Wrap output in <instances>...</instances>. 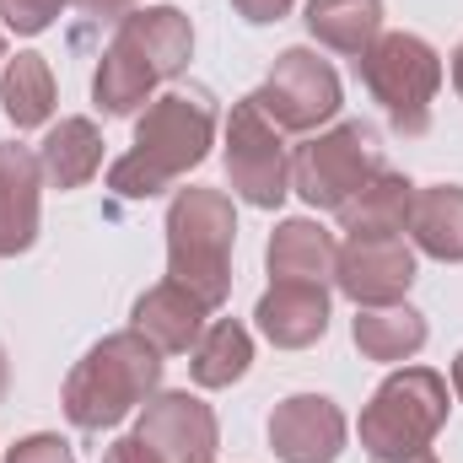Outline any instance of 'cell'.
<instances>
[{
	"label": "cell",
	"mask_w": 463,
	"mask_h": 463,
	"mask_svg": "<svg viewBox=\"0 0 463 463\" xmlns=\"http://www.w3.org/2000/svg\"><path fill=\"white\" fill-rule=\"evenodd\" d=\"M156 383H162V350L135 329L109 335L65 377V415L81 431H109L118 420H129L135 410H146Z\"/></svg>",
	"instance_id": "7a4b0ae2"
},
{
	"label": "cell",
	"mask_w": 463,
	"mask_h": 463,
	"mask_svg": "<svg viewBox=\"0 0 463 463\" xmlns=\"http://www.w3.org/2000/svg\"><path fill=\"white\" fill-rule=\"evenodd\" d=\"M442 426H448V377H437L431 366H404L361 410V448L372 458H410L426 453Z\"/></svg>",
	"instance_id": "277c9868"
},
{
	"label": "cell",
	"mask_w": 463,
	"mask_h": 463,
	"mask_svg": "<svg viewBox=\"0 0 463 463\" xmlns=\"http://www.w3.org/2000/svg\"><path fill=\"white\" fill-rule=\"evenodd\" d=\"M453 87H458V98H463V43H458V54H453Z\"/></svg>",
	"instance_id": "4dcf8cb0"
},
{
	"label": "cell",
	"mask_w": 463,
	"mask_h": 463,
	"mask_svg": "<svg viewBox=\"0 0 463 463\" xmlns=\"http://www.w3.org/2000/svg\"><path fill=\"white\" fill-rule=\"evenodd\" d=\"M0 65H5V38H0Z\"/></svg>",
	"instance_id": "836d02e7"
},
{
	"label": "cell",
	"mask_w": 463,
	"mask_h": 463,
	"mask_svg": "<svg viewBox=\"0 0 463 463\" xmlns=\"http://www.w3.org/2000/svg\"><path fill=\"white\" fill-rule=\"evenodd\" d=\"M103 463H162V458H156V453H151L140 437H118L114 448L103 453Z\"/></svg>",
	"instance_id": "83f0119b"
},
{
	"label": "cell",
	"mask_w": 463,
	"mask_h": 463,
	"mask_svg": "<svg viewBox=\"0 0 463 463\" xmlns=\"http://www.w3.org/2000/svg\"><path fill=\"white\" fill-rule=\"evenodd\" d=\"M5 383H11V366H5V345H0V399H5Z\"/></svg>",
	"instance_id": "d6a6232c"
},
{
	"label": "cell",
	"mask_w": 463,
	"mask_h": 463,
	"mask_svg": "<svg viewBox=\"0 0 463 463\" xmlns=\"http://www.w3.org/2000/svg\"><path fill=\"white\" fill-rule=\"evenodd\" d=\"M227 178H232V194H242L259 211H275L291 194L286 140H280V129L269 124V114L253 98H242L227 118Z\"/></svg>",
	"instance_id": "ba28073f"
},
{
	"label": "cell",
	"mask_w": 463,
	"mask_h": 463,
	"mask_svg": "<svg viewBox=\"0 0 463 463\" xmlns=\"http://www.w3.org/2000/svg\"><path fill=\"white\" fill-rule=\"evenodd\" d=\"M269 448L280 463H335L345 448V415L324 393H291L269 415Z\"/></svg>",
	"instance_id": "8fae6325"
},
{
	"label": "cell",
	"mask_w": 463,
	"mask_h": 463,
	"mask_svg": "<svg viewBox=\"0 0 463 463\" xmlns=\"http://www.w3.org/2000/svg\"><path fill=\"white\" fill-rule=\"evenodd\" d=\"M0 109L16 129H38L54 114V76L43 54H16L0 65Z\"/></svg>",
	"instance_id": "7402d4cb"
},
{
	"label": "cell",
	"mask_w": 463,
	"mask_h": 463,
	"mask_svg": "<svg viewBox=\"0 0 463 463\" xmlns=\"http://www.w3.org/2000/svg\"><path fill=\"white\" fill-rule=\"evenodd\" d=\"M259 329L264 340L280 350H307L324 340L329 329V291L313 286V280H275L264 297H259Z\"/></svg>",
	"instance_id": "7c38bea8"
},
{
	"label": "cell",
	"mask_w": 463,
	"mask_h": 463,
	"mask_svg": "<svg viewBox=\"0 0 463 463\" xmlns=\"http://www.w3.org/2000/svg\"><path fill=\"white\" fill-rule=\"evenodd\" d=\"M38 167H43V184L54 189H81L98 178L103 167V135L92 118H60L43 146H38Z\"/></svg>",
	"instance_id": "ac0fdd59"
},
{
	"label": "cell",
	"mask_w": 463,
	"mask_h": 463,
	"mask_svg": "<svg viewBox=\"0 0 463 463\" xmlns=\"http://www.w3.org/2000/svg\"><path fill=\"white\" fill-rule=\"evenodd\" d=\"M135 5H146V0H81L87 16H129Z\"/></svg>",
	"instance_id": "f1b7e54d"
},
{
	"label": "cell",
	"mask_w": 463,
	"mask_h": 463,
	"mask_svg": "<svg viewBox=\"0 0 463 463\" xmlns=\"http://www.w3.org/2000/svg\"><path fill=\"white\" fill-rule=\"evenodd\" d=\"M156 81H162V76L151 71V60H146L124 33H114V43L103 49V65H98V76H92V98H98L103 114H135V109L151 98Z\"/></svg>",
	"instance_id": "ffe728a7"
},
{
	"label": "cell",
	"mask_w": 463,
	"mask_h": 463,
	"mask_svg": "<svg viewBox=\"0 0 463 463\" xmlns=\"http://www.w3.org/2000/svg\"><path fill=\"white\" fill-rule=\"evenodd\" d=\"M135 437L162 463H211L222 448V426L194 393H151Z\"/></svg>",
	"instance_id": "30bf717a"
},
{
	"label": "cell",
	"mask_w": 463,
	"mask_h": 463,
	"mask_svg": "<svg viewBox=\"0 0 463 463\" xmlns=\"http://www.w3.org/2000/svg\"><path fill=\"white\" fill-rule=\"evenodd\" d=\"M366 92L383 103L388 124L399 135H426L431 129V103L442 87V54L415 38V33H377V43L355 60Z\"/></svg>",
	"instance_id": "5b68a950"
},
{
	"label": "cell",
	"mask_w": 463,
	"mask_h": 463,
	"mask_svg": "<svg viewBox=\"0 0 463 463\" xmlns=\"http://www.w3.org/2000/svg\"><path fill=\"white\" fill-rule=\"evenodd\" d=\"M65 5H81V0H0V22L11 33H43Z\"/></svg>",
	"instance_id": "d4e9b609"
},
{
	"label": "cell",
	"mask_w": 463,
	"mask_h": 463,
	"mask_svg": "<svg viewBox=\"0 0 463 463\" xmlns=\"http://www.w3.org/2000/svg\"><path fill=\"white\" fill-rule=\"evenodd\" d=\"M205 318H211V307L194 291H184L178 280H162L135 302V335H146L162 355H184L200 345V335L211 329Z\"/></svg>",
	"instance_id": "4fadbf2b"
},
{
	"label": "cell",
	"mask_w": 463,
	"mask_h": 463,
	"mask_svg": "<svg viewBox=\"0 0 463 463\" xmlns=\"http://www.w3.org/2000/svg\"><path fill=\"white\" fill-rule=\"evenodd\" d=\"M372 463H437V453L426 448V453H410V458H372Z\"/></svg>",
	"instance_id": "f546056e"
},
{
	"label": "cell",
	"mask_w": 463,
	"mask_h": 463,
	"mask_svg": "<svg viewBox=\"0 0 463 463\" xmlns=\"http://www.w3.org/2000/svg\"><path fill=\"white\" fill-rule=\"evenodd\" d=\"M410 211H415V184L383 167L340 205V222H345L350 237H404Z\"/></svg>",
	"instance_id": "2e32d148"
},
{
	"label": "cell",
	"mask_w": 463,
	"mask_h": 463,
	"mask_svg": "<svg viewBox=\"0 0 463 463\" xmlns=\"http://www.w3.org/2000/svg\"><path fill=\"white\" fill-rule=\"evenodd\" d=\"M307 33L324 49L361 60L383 33V0H307Z\"/></svg>",
	"instance_id": "44dd1931"
},
{
	"label": "cell",
	"mask_w": 463,
	"mask_h": 463,
	"mask_svg": "<svg viewBox=\"0 0 463 463\" xmlns=\"http://www.w3.org/2000/svg\"><path fill=\"white\" fill-rule=\"evenodd\" d=\"M335 286L355 307L404 302V291L415 286V248L404 237H345L340 264H335Z\"/></svg>",
	"instance_id": "9c48e42d"
},
{
	"label": "cell",
	"mask_w": 463,
	"mask_h": 463,
	"mask_svg": "<svg viewBox=\"0 0 463 463\" xmlns=\"http://www.w3.org/2000/svg\"><path fill=\"white\" fill-rule=\"evenodd\" d=\"M377 173H383V146H377L372 124H335V129L313 135L307 146H297V156H291V189L313 211H340Z\"/></svg>",
	"instance_id": "8992f818"
},
{
	"label": "cell",
	"mask_w": 463,
	"mask_h": 463,
	"mask_svg": "<svg viewBox=\"0 0 463 463\" xmlns=\"http://www.w3.org/2000/svg\"><path fill=\"white\" fill-rule=\"evenodd\" d=\"M410 237L420 253L442 259V264H463V189L458 184H431L415 189V211H410Z\"/></svg>",
	"instance_id": "d6986e66"
},
{
	"label": "cell",
	"mask_w": 463,
	"mask_h": 463,
	"mask_svg": "<svg viewBox=\"0 0 463 463\" xmlns=\"http://www.w3.org/2000/svg\"><path fill=\"white\" fill-rule=\"evenodd\" d=\"M43 167L27 146H0V259H16L38 237Z\"/></svg>",
	"instance_id": "5bb4252c"
},
{
	"label": "cell",
	"mask_w": 463,
	"mask_h": 463,
	"mask_svg": "<svg viewBox=\"0 0 463 463\" xmlns=\"http://www.w3.org/2000/svg\"><path fill=\"white\" fill-rule=\"evenodd\" d=\"M232 237L237 216L222 189H178L167 211V280L194 291L205 307L232 297Z\"/></svg>",
	"instance_id": "3957f363"
},
{
	"label": "cell",
	"mask_w": 463,
	"mask_h": 463,
	"mask_svg": "<svg viewBox=\"0 0 463 463\" xmlns=\"http://www.w3.org/2000/svg\"><path fill=\"white\" fill-rule=\"evenodd\" d=\"M118 33L151 60V71L162 81L178 76L189 65V54H194V27H189V16L178 5H135L129 16H118Z\"/></svg>",
	"instance_id": "9a60e30c"
},
{
	"label": "cell",
	"mask_w": 463,
	"mask_h": 463,
	"mask_svg": "<svg viewBox=\"0 0 463 463\" xmlns=\"http://www.w3.org/2000/svg\"><path fill=\"white\" fill-rule=\"evenodd\" d=\"M211 140H216V109L205 92H162L135 124V151L109 167V189L124 200H151L173 189L189 167H200Z\"/></svg>",
	"instance_id": "6da1fadb"
},
{
	"label": "cell",
	"mask_w": 463,
	"mask_h": 463,
	"mask_svg": "<svg viewBox=\"0 0 463 463\" xmlns=\"http://www.w3.org/2000/svg\"><path fill=\"white\" fill-rule=\"evenodd\" d=\"M453 393L463 399V350H458V361H453Z\"/></svg>",
	"instance_id": "1f68e13d"
},
{
	"label": "cell",
	"mask_w": 463,
	"mask_h": 463,
	"mask_svg": "<svg viewBox=\"0 0 463 463\" xmlns=\"http://www.w3.org/2000/svg\"><path fill=\"white\" fill-rule=\"evenodd\" d=\"M253 103L269 114V124L280 135H307V129H318V124H329L340 114V76L313 49H286L269 65V76L253 92Z\"/></svg>",
	"instance_id": "52a82bcc"
},
{
	"label": "cell",
	"mask_w": 463,
	"mask_h": 463,
	"mask_svg": "<svg viewBox=\"0 0 463 463\" xmlns=\"http://www.w3.org/2000/svg\"><path fill=\"white\" fill-rule=\"evenodd\" d=\"M5 463H76V453L60 442V437H49V431H38V437H27V442H16Z\"/></svg>",
	"instance_id": "484cf974"
},
{
	"label": "cell",
	"mask_w": 463,
	"mask_h": 463,
	"mask_svg": "<svg viewBox=\"0 0 463 463\" xmlns=\"http://www.w3.org/2000/svg\"><path fill=\"white\" fill-rule=\"evenodd\" d=\"M335 264H340V242L318 222L297 216V222H280L269 237V275L275 280H313V286H329L335 280Z\"/></svg>",
	"instance_id": "e0dca14e"
},
{
	"label": "cell",
	"mask_w": 463,
	"mask_h": 463,
	"mask_svg": "<svg viewBox=\"0 0 463 463\" xmlns=\"http://www.w3.org/2000/svg\"><path fill=\"white\" fill-rule=\"evenodd\" d=\"M355 345L372 361H404L426 345V318L404 302H388V307H361L355 318Z\"/></svg>",
	"instance_id": "603a6c76"
},
{
	"label": "cell",
	"mask_w": 463,
	"mask_h": 463,
	"mask_svg": "<svg viewBox=\"0 0 463 463\" xmlns=\"http://www.w3.org/2000/svg\"><path fill=\"white\" fill-rule=\"evenodd\" d=\"M248 361H253L248 329H242L237 318H216V324L200 335V345H194V383H200V388H232V383L248 372Z\"/></svg>",
	"instance_id": "cb8c5ba5"
},
{
	"label": "cell",
	"mask_w": 463,
	"mask_h": 463,
	"mask_svg": "<svg viewBox=\"0 0 463 463\" xmlns=\"http://www.w3.org/2000/svg\"><path fill=\"white\" fill-rule=\"evenodd\" d=\"M232 5H237L242 22H280L297 0H232Z\"/></svg>",
	"instance_id": "4316f807"
}]
</instances>
